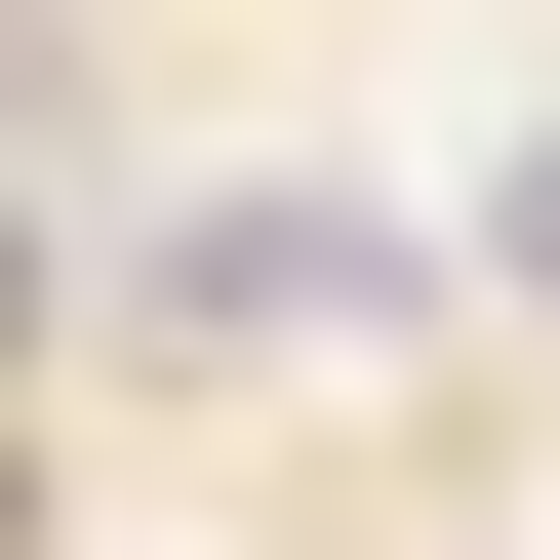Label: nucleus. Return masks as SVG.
<instances>
[{
	"mask_svg": "<svg viewBox=\"0 0 560 560\" xmlns=\"http://www.w3.org/2000/svg\"><path fill=\"white\" fill-rule=\"evenodd\" d=\"M120 320H161V361H320V320H400V241H361V200H200Z\"/></svg>",
	"mask_w": 560,
	"mask_h": 560,
	"instance_id": "1",
	"label": "nucleus"
},
{
	"mask_svg": "<svg viewBox=\"0 0 560 560\" xmlns=\"http://www.w3.org/2000/svg\"><path fill=\"white\" fill-rule=\"evenodd\" d=\"M480 280H560V120H521V161H480Z\"/></svg>",
	"mask_w": 560,
	"mask_h": 560,
	"instance_id": "2",
	"label": "nucleus"
}]
</instances>
